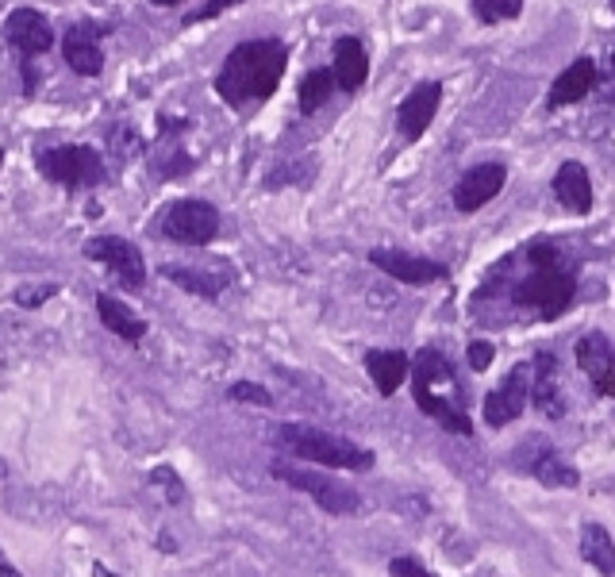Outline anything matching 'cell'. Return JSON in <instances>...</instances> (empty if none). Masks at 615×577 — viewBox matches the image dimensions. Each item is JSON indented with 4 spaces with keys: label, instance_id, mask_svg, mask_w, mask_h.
Segmentation results:
<instances>
[{
    "label": "cell",
    "instance_id": "9a60e30c",
    "mask_svg": "<svg viewBox=\"0 0 615 577\" xmlns=\"http://www.w3.org/2000/svg\"><path fill=\"white\" fill-rule=\"evenodd\" d=\"M62 54L70 70L81 77H97L104 70V51H100V27L97 24H74L62 39Z\"/></svg>",
    "mask_w": 615,
    "mask_h": 577
},
{
    "label": "cell",
    "instance_id": "e575fe53",
    "mask_svg": "<svg viewBox=\"0 0 615 577\" xmlns=\"http://www.w3.org/2000/svg\"><path fill=\"white\" fill-rule=\"evenodd\" d=\"M150 4H181V0H150Z\"/></svg>",
    "mask_w": 615,
    "mask_h": 577
},
{
    "label": "cell",
    "instance_id": "52a82bcc",
    "mask_svg": "<svg viewBox=\"0 0 615 577\" xmlns=\"http://www.w3.org/2000/svg\"><path fill=\"white\" fill-rule=\"evenodd\" d=\"M158 231L170 239V243H181V247H208L216 235H220V212L216 204L208 201H173L166 204L162 220H158Z\"/></svg>",
    "mask_w": 615,
    "mask_h": 577
},
{
    "label": "cell",
    "instance_id": "d4e9b609",
    "mask_svg": "<svg viewBox=\"0 0 615 577\" xmlns=\"http://www.w3.org/2000/svg\"><path fill=\"white\" fill-rule=\"evenodd\" d=\"M331 89H335V74H331V70H312V74H304V81H300V112L312 116L316 108H323L327 97H331Z\"/></svg>",
    "mask_w": 615,
    "mask_h": 577
},
{
    "label": "cell",
    "instance_id": "8992f818",
    "mask_svg": "<svg viewBox=\"0 0 615 577\" xmlns=\"http://www.w3.org/2000/svg\"><path fill=\"white\" fill-rule=\"evenodd\" d=\"M270 474L277 477V481H285L289 489H296V493H308L327 516H350V512L362 508V497H358L350 485H339L335 477L316 474V470H308V466H296L289 458H277L270 466Z\"/></svg>",
    "mask_w": 615,
    "mask_h": 577
},
{
    "label": "cell",
    "instance_id": "d590c367",
    "mask_svg": "<svg viewBox=\"0 0 615 577\" xmlns=\"http://www.w3.org/2000/svg\"><path fill=\"white\" fill-rule=\"evenodd\" d=\"M612 74H615V51H612ZM608 97H612V101H615V89H612V93H608Z\"/></svg>",
    "mask_w": 615,
    "mask_h": 577
},
{
    "label": "cell",
    "instance_id": "4316f807",
    "mask_svg": "<svg viewBox=\"0 0 615 577\" xmlns=\"http://www.w3.org/2000/svg\"><path fill=\"white\" fill-rule=\"evenodd\" d=\"M54 293H58L54 281H43V285H20V289L12 293V301L20 304V308H39V304H47Z\"/></svg>",
    "mask_w": 615,
    "mask_h": 577
},
{
    "label": "cell",
    "instance_id": "74e56055",
    "mask_svg": "<svg viewBox=\"0 0 615 577\" xmlns=\"http://www.w3.org/2000/svg\"><path fill=\"white\" fill-rule=\"evenodd\" d=\"M612 12H615V0H612Z\"/></svg>",
    "mask_w": 615,
    "mask_h": 577
},
{
    "label": "cell",
    "instance_id": "1f68e13d",
    "mask_svg": "<svg viewBox=\"0 0 615 577\" xmlns=\"http://www.w3.org/2000/svg\"><path fill=\"white\" fill-rule=\"evenodd\" d=\"M154 481H158V485H166V497H170L173 504L185 501V489H181V481H177L173 470H154Z\"/></svg>",
    "mask_w": 615,
    "mask_h": 577
},
{
    "label": "cell",
    "instance_id": "836d02e7",
    "mask_svg": "<svg viewBox=\"0 0 615 577\" xmlns=\"http://www.w3.org/2000/svg\"><path fill=\"white\" fill-rule=\"evenodd\" d=\"M0 577H24L12 562H8V558H4V551H0Z\"/></svg>",
    "mask_w": 615,
    "mask_h": 577
},
{
    "label": "cell",
    "instance_id": "f546056e",
    "mask_svg": "<svg viewBox=\"0 0 615 577\" xmlns=\"http://www.w3.org/2000/svg\"><path fill=\"white\" fill-rule=\"evenodd\" d=\"M235 4H243V0H208V4H204V8H197V12H193L185 24H204V20H216L220 12L235 8Z\"/></svg>",
    "mask_w": 615,
    "mask_h": 577
},
{
    "label": "cell",
    "instance_id": "f1b7e54d",
    "mask_svg": "<svg viewBox=\"0 0 615 577\" xmlns=\"http://www.w3.org/2000/svg\"><path fill=\"white\" fill-rule=\"evenodd\" d=\"M466 358H469V366L481 374V370H489L492 366V358H496V347H492L489 339H473L466 347Z\"/></svg>",
    "mask_w": 615,
    "mask_h": 577
},
{
    "label": "cell",
    "instance_id": "d6986e66",
    "mask_svg": "<svg viewBox=\"0 0 615 577\" xmlns=\"http://www.w3.org/2000/svg\"><path fill=\"white\" fill-rule=\"evenodd\" d=\"M554 197L566 204L569 212H577V216H585L592 208V181H589V170L581 166V162H566L558 177H554Z\"/></svg>",
    "mask_w": 615,
    "mask_h": 577
},
{
    "label": "cell",
    "instance_id": "8d00e7d4",
    "mask_svg": "<svg viewBox=\"0 0 615 577\" xmlns=\"http://www.w3.org/2000/svg\"><path fill=\"white\" fill-rule=\"evenodd\" d=\"M0 166H4V151H0Z\"/></svg>",
    "mask_w": 615,
    "mask_h": 577
},
{
    "label": "cell",
    "instance_id": "603a6c76",
    "mask_svg": "<svg viewBox=\"0 0 615 577\" xmlns=\"http://www.w3.org/2000/svg\"><path fill=\"white\" fill-rule=\"evenodd\" d=\"M527 470H531V477H539L546 489H573V485L581 481V474H577L554 447H542V451L527 462Z\"/></svg>",
    "mask_w": 615,
    "mask_h": 577
},
{
    "label": "cell",
    "instance_id": "4fadbf2b",
    "mask_svg": "<svg viewBox=\"0 0 615 577\" xmlns=\"http://www.w3.org/2000/svg\"><path fill=\"white\" fill-rule=\"evenodd\" d=\"M369 262L377 270H385L396 281H408V285H431V281H443L446 266L443 262H431V258H416V254H404V251H369Z\"/></svg>",
    "mask_w": 615,
    "mask_h": 577
},
{
    "label": "cell",
    "instance_id": "5b68a950",
    "mask_svg": "<svg viewBox=\"0 0 615 577\" xmlns=\"http://www.w3.org/2000/svg\"><path fill=\"white\" fill-rule=\"evenodd\" d=\"M39 174L50 177L62 189H93L108 177L104 154L89 143H74V147H50V151L35 154Z\"/></svg>",
    "mask_w": 615,
    "mask_h": 577
},
{
    "label": "cell",
    "instance_id": "5bb4252c",
    "mask_svg": "<svg viewBox=\"0 0 615 577\" xmlns=\"http://www.w3.org/2000/svg\"><path fill=\"white\" fill-rule=\"evenodd\" d=\"M4 39L24 54V58H35V54L50 51L54 31H50L47 16H39L35 8H16V12L8 16V24H4Z\"/></svg>",
    "mask_w": 615,
    "mask_h": 577
},
{
    "label": "cell",
    "instance_id": "484cf974",
    "mask_svg": "<svg viewBox=\"0 0 615 577\" xmlns=\"http://www.w3.org/2000/svg\"><path fill=\"white\" fill-rule=\"evenodd\" d=\"M473 12L481 24H500V20H516L523 12V0H473Z\"/></svg>",
    "mask_w": 615,
    "mask_h": 577
},
{
    "label": "cell",
    "instance_id": "30bf717a",
    "mask_svg": "<svg viewBox=\"0 0 615 577\" xmlns=\"http://www.w3.org/2000/svg\"><path fill=\"white\" fill-rule=\"evenodd\" d=\"M504 181H508V170H504L500 162L473 166V170H466V174L458 177V185H454V208H458V212H477V208H485L492 197H500Z\"/></svg>",
    "mask_w": 615,
    "mask_h": 577
},
{
    "label": "cell",
    "instance_id": "d6a6232c",
    "mask_svg": "<svg viewBox=\"0 0 615 577\" xmlns=\"http://www.w3.org/2000/svg\"><path fill=\"white\" fill-rule=\"evenodd\" d=\"M24 89L27 93H35V85H39V77H35V66H31V58H24Z\"/></svg>",
    "mask_w": 615,
    "mask_h": 577
},
{
    "label": "cell",
    "instance_id": "44dd1931",
    "mask_svg": "<svg viewBox=\"0 0 615 577\" xmlns=\"http://www.w3.org/2000/svg\"><path fill=\"white\" fill-rule=\"evenodd\" d=\"M366 370H369V377H373V385H377V393H381V397H393L396 389L404 385L412 362H408V354L404 351H369Z\"/></svg>",
    "mask_w": 615,
    "mask_h": 577
},
{
    "label": "cell",
    "instance_id": "2e32d148",
    "mask_svg": "<svg viewBox=\"0 0 615 577\" xmlns=\"http://www.w3.org/2000/svg\"><path fill=\"white\" fill-rule=\"evenodd\" d=\"M531 401L550 420H562L566 416V397L558 389V358L554 354L531 358Z\"/></svg>",
    "mask_w": 615,
    "mask_h": 577
},
{
    "label": "cell",
    "instance_id": "e0dca14e",
    "mask_svg": "<svg viewBox=\"0 0 615 577\" xmlns=\"http://www.w3.org/2000/svg\"><path fill=\"white\" fill-rule=\"evenodd\" d=\"M331 74H335V89H343V93H358L366 85L369 54L354 35H343L335 43V66H331Z\"/></svg>",
    "mask_w": 615,
    "mask_h": 577
},
{
    "label": "cell",
    "instance_id": "7a4b0ae2",
    "mask_svg": "<svg viewBox=\"0 0 615 577\" xmlns=\"http://www.w3.org/2000/svg\"><path fill=\"white\" fill-rule=\"evenodd\" d=\"M412 397L416 408L427 412L431 420H439L446 431H458V435H473L466 408H462V389H458V377L454 366L446 362L439 351H419V358L412 362Z\"/></svg>",
    "mask_w": 615,
    "mask_h": 577
},
{
    "label": "cell",
    "instance_id": "277c9868",
    "mask_svg": "<svg viewBox=\"0 0 615 577\" xmlns=\"http://www.w3.org/2000/svg\"><path fill=\"white\" fill-rule=\"evenodd\" d=\"M270 443L289 458L320 462V466H335V470H369L373 466V454L366 447L308 424H277L270 431Z\"/></svg>",
    "mask_w": 615,
    "mask_h": 577
},
{
    "label": "cell",
    "instance_id": "9c48e42d",
    "mask_svg": "<svg viewBox=\"0 0 615 577\" xmlns=\"http://www.w3.org/2000/svg\"><path fill=\"white\" fill-rule=\"evenodd\" d=\"M527 397H531V362L516 366V370H512V374L504 377L489 397H485V424L489 427L512 424L519 412H523Z\"/></svg>",
    "mask_w": 615,
    "mask_h": 577
},
{
    "label": "cell",
    "instance_id": "ac0fdd59",
    "mask_svg": "<svg viewBox=\"0 0 615 577\" xmlns=\"http://www.w3.org/2000/svg\"><path fill=\"white\" fill-rule=\"evenodd\" d=\"M592 89H596V62H592V58H577L566 74L550 85L546 108H566V104L585 101Z\"/></svg>",
    "mask_w": 615,
    "mask_h": 577
},
{
    "label": "cell",
    "instance_id": "ba28073f",
    "mask_svg": "<svg viewBox=\"0 0 615 577\" xmlns=\"http://www.w3.org/2000/svg\"><path fill=\"white\" fill-rule=\"evenodd\" d=\"M85 254L100 262V266H108L112 277L120 281L123 289H143V281H147V266H143V254L139 247L131 243V239H120V235H97V239H89L85 243Z\"/></svg>",
    "mask_w": 615,
    "mask_h": 577
},
{
    "label": "cell",
    "instance_id": "8fae6325",
    "mask_svg": "<svg viewBox=\"0 0 615 577\" xmlns=\"http://www.w3.org/2000/svg\"><path fill=\"white\" fill-rule=\"evenodd\" d=\"M577 366L600 397H615V351L600 331H589L577 339Z\"/></svg>",
    "mask_w": 615,
    "mask_h": 577
},
{
    "label": "cell",
    "instance_id": "83f0119b",
    "mask_svg": "<svg viewBox=\"0 0 615 577\" xmlns=\"http://www.w3.org/2000/svg\"><path fill=\"white\" fill-rule=\"evenodd\" d=\"M231 401H246V404H262V408H270L273 397L262 389V385H254V381H235L231 385V393H227Z\"/></svg>",
    "mask_w": 615,
    "mask_h": 577
},
{
    "label": "cell",
    "instance_id": "6da1fadb",
    "mask_svg": "<svg viewBox=\"0 0 615 577\" xmlns=\"http://www.w3.org/2000/svg\"><path fill=\"white\" fill-rule=\"evenodd\" d=\"M289 66V51L277 39H250L239 43L235 51L223 58L220 74H216V93L231 108H246L273 97V89L281 85Z\"/></svg>",
    "mask_w": 615,
    "mask_h": 577
},
{
    "label": "cell",
    "instance_id": "4dcf8cb0",
    "mask_svg": "<svg viewBox=\"0 0 615 577\" xmlns=\"http://www.w3.org/2000/svg\"><path fill=\"white\" fill-rule=\"evenodd\" d=\"M389 574L393 577H435L427 566H419L416 558H393V562H389Z\"/></svg>",
    "mask_w": 615,
    "mask_h": 577
},
{
    "label": "cell",
    "instance_id": "3957f363",
    "mask_svg": "<svg viewBox=\"0 0 615 577\" xmlns=\"http://www.w3.org/2000/svg\"><path fill=\"white\" fill-rule=\"evenodd\" d=\"M527 258H531V274L516 285V304L531 308L542 320L562 316L573 304V293H577V274L558 258L550 243H531Z\"/></svg>",
    "mask_w": 615,
    "mask_h": 577
},
{
    "label": "cell",
    "instance_id": "7402d4cb",
    "mask_svg": "<svg viewBox=\"0 0 615 577\" xmlns=\"http://www.w3.org/2000/svg\"><path fill=\"white\" fill-rule=\"evenodd\" d=\"M97 316H100V324L108 327L112 335H120L123 343H139V339L147 335V320L135 316L127 304L116 301V297H108V293H100L97 297Z\"/></svg>",
    "mask_w": 615,
    "mask_h": 577
},
{
    "label": "cell",
    "instance_id": "cb8c5ba5",
    "mask_svg": "<svg viewBox=\"0 0 615 577\" xmlns=\"http://www.w3.org/2000/svg\"><path fill=\"white\" fill-rule=\"evenodd\" d=\"M581 554H585V562H589L592 570H600L604 577L615 574V543L600 524H585V531H581Z\"/></svg>",
    "mask_w": 615,
    "mask_h": 577
},
{
    "label": "cell",
    "instance_id": "ffe728a7",
    "mask_svg": "<svg viewBox=\"0 0 615 577\" xmlns=\"http://www.w3.org/2000/svg\"><path fill=\"white\" fill-rule=\"evenodd\" d=\"M162 274L170 277L177 289H185L193 297H204V301H216L223 289H227V281H231L223 270H193V266H177V262L162 266Z\"/></svg>",
    "mask_w": 615,
    "mask_h": 577
},
{
    "label": "cell",
    "instance_id": "7c38bea8",
    "mask_svg": "<svg viewBox=\"0 0 615 577\" xmlns=\"http://www.w3.org/2000/svg\"><path fill=\"white\" fill-rule=\"evenodd\" d=\"M439 104H443V85H439V81H423V85H416V89L400 101V108H396V127H400V135H404V139H419V135L431 127Z\"/></svg>",
    "mask_w": 615,
    "mask_h": 577
}]
</instances>
